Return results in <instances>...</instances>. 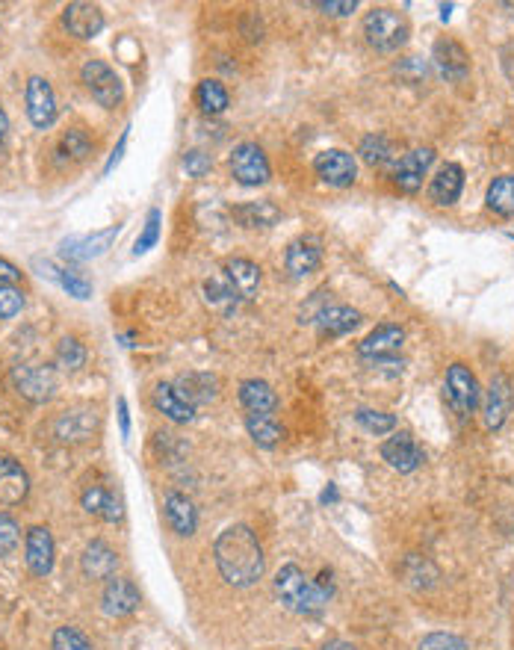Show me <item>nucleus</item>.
<instances>
[{
    "mask_svg": "<svg viewBox=\"0 0 514 650\" xmlns=\"http://www.w3.org/2000/svg\"><path fill=\"white\" fill-rule=\"evenodd\" d=\"M231 216L243 228H269V225H275L281 219V210L272 201H246V204L234 207Z\"/></svg>",
    "mask_w": 514,
    "mask_h": 650,
    "instance_id": "obj_30",
    "label": "nucleus"
},
{
    "mask_svg": "<svg viewBox=\"0 0 514 650\" xmlns=\"http://www.w3.org/2000/svg\"><path fill=\"white\" fill-rule=\"evenodd\" d=\"M63 24L68 27V33L77 36V39H95V36L104 30V12H101V6H95V3L77 0V3H68V6H65Z\"/></svg>",
    "mask_w": 514,
    "mask_h": 650,
    "instance_id": "obj_16",
    "label": "nucleus"
},
{
    "mask_svg": "<svg viewBox=\"0 0 514 650\" xmlns=\"http://www.w3.org/2000/svg\"><path fill=\"white\" fill-rule=\"evenodd\" d=\"M30 491V476L15 458H0V503L15 506L27 497Z\"/></svg>",
    "mask_w": 514,
    "mask_h": 650,
    "instance_id": "obj_26",
    "label": "nucleus"
},
{
    "mask_svg": "<svg viewBox=\"0 0 514 650\" xmlns=\"http://www.w3.org/2000/svg\"><path fill=\"white\" fill-rule=\"evenodd\" d=\"M57 364L63 370H80L86 364V349L77 337H63L57 346Z\"/></svg>",
    "mask_w": 514,
    "mask_h": 650,
    "instance_id": "obj_40",
    "label": "nucleus"
},
{
    "mask_svg": "<svg viewBox=\"0 0 514 650\" xmlns=\"http://www.w3.org/2000/svg\"><path fill=\"white\" fill-rule=\"evenodd\" d=\"M101 606L110 618H125L139 609V588L130 583L128 577H113L104 585Z\"/></svg>",
    "mask_w": 514,
    "mask_h": 650,
    "instance_id": "obj_19",
    "label": "nucleus"
},
{
    "mask_svg": "<svg viewBox=\"0 0 514 650\" xmlns=\"http://www.w3.org/2000/svg\"><path fill=\"white\" fill-rule=\"evenodd\" d=\"M364 36H367L370 48H376L382 54H393V51L405 48L411 27H408V18L402 12L379 6V9L367 12V18H364Z\"/></svg>",
    "mask_w": 514,
    "mask_h": 650,
    "instance_id": "obj_3",
    "label": "nucleus"
},
{
    "mask_svg": "<svg viewBox=\"0 0 514 650\" xmlns=\"http://www.w3.org/2000/svg\"><path fill=\"white\" fill-rule=\"evenodd\" d=\"M240 402L249 414H272L278 408V393L263 379H246L240 385Z\"/></svg>",
    "mask_w": 514,
    "mask_h": 650,
    "instance_id": "obj_28",
    "label": "nucleus"
},
{
    "mask_svg": "<svg viewBox=\"0 0 514 650\" xmlns=\"http://www.w3.org/2000/svg\"><path fill=\"white\" fill-rule=\"evenodd\" d=\"M54 556H57V547H54V535L48 526H33L27 529V538H24V559H27V568L36 574V577H48L54 571Z\"/></svg>",
    "mask_w": 514,
    "mask_h": 650,
    "instance_id": "obj_12",
    "label": "nucleus"
},
{
    "mask_svg": "<svg viewBox=\"0 0 514 650\" xmlns=\"http://www.w3.org/2000/svg\"><path fill=\"white\" fill-rule=\"evenodd\" d=\"M125 142H128V130L122 133V139H119V148L113 151V157H110V163H107V169H104V172H113V166H116V163L122 160V151H125Z\"/></svg>",
    "mask_w": 514,
    "mask_h": 650,
    "instance_id": "obj_51",
    "label": "nucleus"
},
{
    "mask_svg": "<svg viewBox=\"0 0 514 650\" xmlns=\"http://www.w3.org/2000/svg\"><path fill=\"white\" fill-rule=\"evenodd\" d=\"M119 231H122L119 225H110V228H104V231H98V234H89V237H71V240H63L60 255H63L65 260H74V263L101 258V255H107L110 246L119 240Z\"/></svg>",
    "mask_w": 514,
    "mask_h": 650,
    "instance_id": "obj_13",
    "label": "nucleus"
},
{
    "mask_svg": "<svg viewBox=\"0 0 514 650\" xmlns=\"http://www.w3.org/2000/svg\"><path fill=\"white\" fill-rule=\"evenodd\" d=\"M382 458L393 470H399V473H414L426 461V453L420 450V444L414 441V435L399 432V435L387 438L385 444H382Z\"/></svg>",
    "mask_w": 514,
    "mask_h": 650,
    "instance_id": "obj_14",
    "label": "nucleus"
},
{
    "mask_svg": "<svg viewBox=\"0 0 514 650\" xmlns=\"http://www.w3.org/2000/svg\"><path fill=\"white\" fill-rule=\"evenodd\" d=\"M54 650H95L77 627H60L54 633Z\"/></svg>",
    "mask_w": 514,
    "mask_h": 650,
    "instance_id": "obj_41",
    "label": "nucleus"
},
{
    "mask_svg": "<svg viewBox=\"0 0 514 650\" xmlns=\"http://www.w3.org/2000/svg\"><path fill=\"white\" fill-rule=\"evenodd\" d=\"M122 497L116 494V491H110L107 494V503H104V509H101V518L107 520V523H116V520H122Z\"/></svg>",
    "mask_w": 514,
    "mask_h": 650,
    "instance_id": "obj_47",
    "label": "nucleus"
},
{
    "mask_svg": "<svg viewBox=\"0 0 514 650\" xmlns=\"http://www.w3.org/2000/svg\"><path fill=\"white\" fill-rule=\"evenodd\" d=\"M461 190H464V169L458 163H444L429 181V198L441 207L455 204L461 198Z\"/></svg>",
    "mask_w": 514,
    "mask_h": 650,
    "instance_id": "obj_25",
    "label": "nucleus"
},
{
    "mask_svg": "<svg viewBox=\"0 0 514 650\" xmlns=\"http://www.w3.org/2000/svg\"><path fill=\"white\" fill-rule=\"evenodd\" d=\"M24 308V293L18 287H0V320H12Z\"/></svg>",
    "mask_w": 514,
    "mask_h": 650,
    "instance_id": "obj_43",
    "label": "nucleus"
},
{
    "mask_svg": "<svg viewBox=\"0 0 514 650\" xmlns=\"http://www.w3.org/2000/svg\"><path fill=\"white\" fill-rule=\"evenodd\" d=\"M314 172H317V178H320L322 184L337 187V190H346V187H352L355 178H358V163H355V157H352L349 151L328 148V151L317 154Z\"/></svg>",
    "mask_w": 514,
    "mask_h": 650,
    "instance_id": "obj_7",
    "label": "nucleus"
},
{
    "mask_svg": "<svg viewBox=\"0 0 514 650\" xmlns=\"http://www.w3.org/2000/svg\"><path fill=\"white\" fill-rule=\"evenodd\" d=\"M402 343H405V331L399 328V325H379V328H373L361 343H358V355L361 358H367V361H373V358H393L399 349H402Z\"/></svg>",
    "mask_w": 514,
    "mask_h": 650,
    "instance_id": "obj_18",
    "label": "nucleus"
},
{
    "mask_svg": "<svg viewBox=\"0 0 514 650\" xmlns=\"http://www.w3.org/2000/svg\"><path fill=\"white\" fill-rule=\"evenodd\" d=\"M107 494H110V488H104V485L86 488V491H83V509H86L89 515H98V518H101V509H104V503H107Z\"/></svg>",
    "mask_w": 514,
    "mask_h": 650,
    "instance_id": "obj_45",
    "label": "nucleus"
},
{
    "mask_svg": "<svg viewBox=\"0 0 514 650\" xmlns=\"http://www.w3.org/2000/svg\"><path fill=\"white\" fill-rule=\"evenodd\" d=\"M6 130H9V119H6V113H3V107H0V142L6 139Z\"/></svg>",
    "mask_w": 514,
    "mask_h": 650,
    "instance_id": "obj_53",
    "label": "nucleus"
},
{
    "mask_svg": "<svg viewBox=\"0 0 514 650\" xmlns=\"http://www.w3.org/2000/svg\"><path fill=\"white\" fill-rule=\"evenodd\" d=\"M184 169H187V175L201 178V175H207V172H210V157H207V154H201V151H190V154L184 157Z\"/></svg>",
    "mask_w": 514,
    "mask_h": 650,
    "instance_id": "obj_46",
    "label": "nucleus"
},
{
    "mask_svg": "<svg viewBox=\"0 0 514 650\" xmlns=\"http://www.w3.org/2000/svg\"><path fill=\"white\" fill-rule=\"evenodd\" d=\"M222 275H225V281L234 287V293H237L243 302H249V299H255L257 296V287H260V266H257V263H252V260L246 258L228 260V263L222 266Z\"/></svg>",
    "mask_w": 514,
    "mask_h": 650,
    "instance_id": "obj_24",
    "label": "nucleus"
},
{
    "mask_svg": "<svg viewBox=\"0 0 514 650\" xmlns=\"http://www.w3.org/2000/svg\"><path fill=\"white\" fill-rule=\"evenodd\" d=\"M284 263H287V272L293 278H305L311 272H317L322 263V249L320 240L317 237H299L287 246V255H284Z\"/></svg>",
    "mask_w": 514,
    "mask_h": 650,
    "instance_id": "obj_20",
    "label": "nucleus"
},
{
    "mask_svg": "<svg viewBox=\"0 0 514 650\" xmlns=\"http://www.w3.org/2000/svg\"><path fill=\"white\" fill-rule=\"evenodd\" d=\"M195 101L204 113L210 116H219L228 110V89L219 83V80H201L198 89H195Z\"/></svg>",
    "mask_w": 514,
    "mask_h": 650,
    "instance_id": "obj_36",
    "label": "nucleus"
},
{
    "mask_svg": "<svg viewBox=\"0 0 514 650\" xmlns=\"http://www.w3.org/2000/svg\"><path fill=\"white\" fill-rule=\"evenodd\" d=\"M485 201H488V210H494L497 216H514V175L494 178Z\"/></svg>",
    "mask_w": 514,
    "mask_h": 650,
    "instance_id": "obj_35",
    "label": "nucleus"
},
{
    "mask_svg": "<svg viewBox=\"0 0 514 650\" xmlns=\"http://www.w3.org/2000/svg\"><path fill=\"white\" fill-rule=\"evenodd\" d=\"M154 408L172 423H193L195 420V405H190L187 396L169 382H160L154 388Z\"/></svg>",
    "mask_w": 514,
    "mask_h": 650,
    "instance_id": "obj_22",
    "label": "nucleus"
},
{
    "mask_svg": "<svg viewBox=\"0 0 514 650\" xmlns=\"http://www.w3.org/2000/svg\"><path fill=\"white\" fill-rule=\"evenodd\" d=\"M246 429H249L252 441H255L257 447H263V450L278 447L281 438H284V429L275 423L272 414H246Z\"/></svg>",
    "mask_w": 514,
    "mask_h": 650,
    "instance_id": "obj_32",
    "label": "nucleus"
},
{
    "mask_svg": "<svg viewBox=\"0 0 514 650\" xmlns=\"http://www.w3.org/2000/svg\"><path fill=\"white\" fill-rule=\"evenodd\" d=\"M160 222H163V213L154 207V210H148V219H145V228H142V234L136 237V243H133V255L139 258V255H145L148 249H154L157 246V240H160Z\"/></svg>",
    "mask_w": 514,
    "mask_h": 650,
    "instance_id": "obj_39",
    "label": "nucleus"
},
{
    "mask_svg": "<svg viewBox=\"0 0 514 650\" xmlns=\"http://www.w3.org/2000/svg\"><path fill=\"white\" fill-rule=\"evenodd\" d=\"M213 559H216L222 580L234 588L255 585L266 571L263 547L252 532V526H246V523H234V526L219 532V538L213 544Z\"/></svg>",
    "mask_w": 514,
    "mask_h": 650,
    "instance_id": "obj_1",
    "label": "nucleus"
},
{
    "mask_svg": "<svg viewBox=\"0 0 514 650\" xmlns=\"http://www.w3.org/2000/svg\"><path fill=\"white\" fill-rule=\"evenodd\" d=\"M36 266H39V269H48L45 275L54 278L63 290H68V296H74V299H89V296H92L89 278H83L77 269H57V266H51V263H36Z\"/></svg>",
    "mask_w": 514,
    "mask_h": 650,
    "instance_id": "obj_34",
    "label": "nucleus"
},
{
    "mask_svg": "<svg viewBox=\"0 0 514 650\" xmlns=\"http://www.w3.org/2000/svg\"><path fill=\"white\" fill-rule=\"evenodd\" d=\"M119 423H122V438L130 435V417H128V402L119 399Z\"/></svg>",
    "mask_w": 514,
    "mask_h": 650,
    "instance_id": "obj_50",
    "label": "nucleus"
},
{
    "mask_svg": "<svg viewBox=\"0 0 514 650\" xmlns=\"http://www.w3.org/2000/svg\"><path fill=\"white\" fill-rule=\"evenodd\" d=\"M12 385L18 388L21 396H27L30 402H48L57 393V376L51 367H36V364H24L12 370Z\"/></svg>",
    "mask_w": 514,
    "mask_h": 650,
    "instance_id": "obj_11",
    "label": "nucleus"
},
{
    "mask_svg": "<svg viewBox=\"0 0 514 650\" xmlns=\"http://www.w3.org/2000/svg\"><path fill=\"white\" fill-rule=\"evenodd\" d=\"M331 500H337V491H334V488H328V491L322 494V503H331Z\"/></svg>",
    "mask_w": 514,
    "mask_h": 650,
    "instance_id": "obj_54",
    "label": "nucleus"
},
{
    "mask_svg": "<svg viewBox=\"0 0 514 650\" xmlns=\"http://www.w3.org/2000/svg\"><path fill=\"white\" fill-rule=\"evenodd\" d=\"M358 154H361V160H364L367 166H373V169H385L387 163L396 160V145L387 139L385 133H373V136H367V139L361 142Z\"/></svg>",
    "mask_w": 514,
    "mask_h": 650,
    "instance_id": "obj_33",
    "label": "nucleus"
},
{
    "mask_svg": "<svg viewBox=\"0 0 514 650\" xmlns=\"http://www.w3.org/2000/svg\"><path fill=\"white\" fill-rule=\"evenodd\" d=\"M21 278V272L12 266V263H6V260H0V287H15V281Z\"/></svg>",
    "mask_w": 514,
    "mask_h": 650,
    "instance_id": "obj_48",
    "label": "nucleus"
},
{
    "mask_svg": "<svg viewBox=\"0 0 514 650\" xmlns=\"http://www.w3.org/2000/svg\"><path fill=\"white\" fill-rule=\"evenodd\" d=\"M80 80L89 89V95L101 107H107V110H116L125 101V86H122L119 74L107 63H101V60H89V63L83 65L80 68Z\"/></svg>",
    "mask_w": 514,
    "mask_h": 650,
    "instance_id": "obj_4",
    "label": "nucleus"
},
{
    "mask_svg": "<svg viewBox=\"0 0 514 650\" xmlns=\"http://www.w3.org/2000/svg\"><path fill=\"white\" fill-rule=\"evenodd\" d=\"M231 175L243 187H260L269 181V160L257 142H240L231 154Z\"/></svg>",
    "mask_w": 514,
    "mask_h": 650,
    "instance_id": "obj_8",
    "label": "nucleus"
},
{
    "mask_svg": "<svg viewBox=\"0 0 514 650\" xmlns=\"http://www.w3.org/2000/svg\"><path fill=\"white\" fill-rule=\"evenodd\" d=\"M322 650H358L355 645H349V642H328Z\"/></svg>",
    "mask_w": 514,
    "mask_h": 650,
    "instance_id": "obj_52",
    "label": "nucleus"
},
{
    "mask_svg": "<svg viewBox=\"0 0 514 650\" xmlns=\"http://www.w3.org/2000/svg\"><path fill=\"white\" fill-rule=\"evenodd\" d=\"M444 396L450 402V408L458 417H470L482 399V390L476 376L470 373L467 364H452L447 370V382H444Z\"/></svg>",
    "mask_w": 514,
    "mask_h": 650,
    "instance_id": "obj_5",
    "label": "nucleus"
},
{
    "mask_svg": "<svg viewBox=\"0 0 514 650\" xmlns=\"http://www.w3.org/2000/svg\"><path fill=\"white\" fill-rule=\"evenodd\" d=\"M355 420H358V426H361L364 432H370V435H376V438L390 435V432L396 429V417L387 414V411H376V408H361V411L355 414Z\"/></svg>",
    "mask_w": 514,
    "mask_h": 650,
    "instance_id": "obj_37",
    "label": "nucleus"
},
{
    "mask_svg": "<svg viewBox=\"0 0 514 650\" xmlns=\"http://www.w3.org/2000/svg\"><path fill=\"white\" fill-rule=\"evenodd\" d=\"M204 302L213 308V311H219V314H234L237 311V305L243 302L237 293H234V287L225 281V275L222 278H210V281H204Z\"/></svg>",
    "mask_w": 514,
    "mask_h": 650,
    "instance_id": "obj_31",
    "label": "nucleus"
},
{
    "mask_svg": "<svg viewBox=\"0 0 514 650\" xmlns=\"http://www.w3.org/2000/svg\"><path fill=\"white\" fill-rule=\"evenodd\" d=\"M24 101H27V116H30L33 128L45 130L57 122V98H54V89H51V83L45 77H30L27 80Z\"/></svg>",
    "mask_w": 514,
    "mask_h": 650,
    "instance_id": "obj_10",
    "label": "nucleus"
},
{
    "mask_svg": "<svg viewBox=\"0 0 514 650\" xmlns=\"http://www.w3.org/2000/svg\"><path fill=\"white\" fill-rule=\"evenodd\" d=\"M163 512H166V523H169V529H172L175 535H184V538L193 535L195 526H198V512H195V503L187 494L169 491Z\"/></svg>",
    "mask_w": 514,
    "mask_h": 650,
    "instance_id": "obj_23",
    "label": "nucleus"
},
{
    "mask_svg": "<svg viewBox=\"0 0 514 650\" xmlns=\"http://www.w3.org/2000/svg\"><path fill=\"white\" fill-rule=\"evenodd\" d=\"M450 12H452V6L450 3H444V6H441V21H450Z\"/></svg>",
    "mask_w": 514,
    "mask_h": 650,
    "instance_id": "obj_55",
    "label": "nucleus"
},
{
    "mask_svg": "<svg viewBox=\"0 0 514 650\" xmlns=\"http://www.w3.org/2000/svg\"><path fill=\"white\" fill-rule=\"evenodd\" d=\"M95 429H98V414L89 411V408L65 411V414H60L57 426H54L57 438L65 441V444H83V441H89L95 435Z\"/></svg>",
    "mask_w": 514,
    "mask_h": 650,
    "instance_id": "obj_21",
    "label": "nucleus"
},
{
    "mask_svg": "<svg viewBox=\"0 0 514 650\" xmlns=\"http://www.w3.org/2000/svg\"><path fill=\"white\" fill-rule=\"evenodd\" d=\"M432 60H435L438 74L444 80H450V83H461L470 74V54L455 39H438L435 51H432Z\"/></svg>",
    "mask_w": 514,
    "mask_h": 650,
    "instance_id": "obj_15",
    "label": "nucleus"
},
{
    "mask_svg": "<svg viewBox=\"0 0 514 650\" xmlns=\"http://www.w3.org/2000/svg\"><path fill=\"white\" fill-rule=\"evenodd\" d=\"M514 405V388L509 382V376L497 373L491 379V385L485 390V399H482V423L488 432H500L509 420Z\"/></svg>",
    "mask_w": 514,
    "mask_h": 650,
    "instance_id": "obj_6",
    "label": "nucleus"
},
{
    "mask_svg": "<svg viewBox=\"0 0 514 650\" xmlns=\"http://www.w3.org/2000/svg\"><path fill=\"white\" fill-rule=\"evenodd\" d=\"M175 388L181 390V393L187 396V402L195 405V408L219 396V382H216V376H210V373H184V376L175 382Z\"/></svg>",
    "mask_w": 514,
    "mask_h": 650,
    "instance_id": "obj_29",
    "label": "nucleus"
},
{
    "mask_svg": "<svg viewBox=\"0 0 514 650\" xmlns=\"http://www.w3.org/2000/svg\"><path fill=\"white\" fill-rule=\"evenodd\" d=\"M317 328L322 337H343L349 331H355L361 325V311L346 308V305H328L317 314Z\"/></svg>",
    "mask_w": 514,
    "mask_h": 650,
    "instance_id": "obj_27",
    "label": "nucleus"
},
{
    "mask_svg": "<svg viewBox=\"0 0 514 650\" xmlns=\"http://www.w3.org/2000/svg\"><path fill=\"white\" fill-rule=\"evenodd\" d=\"M355 0H343V3H320V9H325V12H331V15H349V12H355Z\"/></svg>",
    "mask_w": 514,
    "mask_h": 650,
    "instance_id": "obj_49",
    "label": "nucleus"
},
{
    "mask_svg": "<svg viewBox=\"0 0 514 650\" xmlns=\"http://www.w3.org/2000/svg\"><path fill=\"white\" fill-rule=\"evenodd\" d=\"M18 541H21V529H18L15 518L0 512V556H9L18 547Z\"/></svg>",
    "mask_w": 514,
    "mask_h": 650,
    "instance_id": "obj_42",
    "label": "nucleus"
},
{
    "mask_svg": "<svg viewBox=\"0 0 514 650\" xmlns=\"http://www.w3.org/2000/svg\"><path fill=\"white\" fill-rule=\"evenodd\" d=\"M417 650H467V645L455 633H429Z\"/></svg>",
    "mask_w": 514,
    "mask_h": 650,
    "instance_id": "obj_44",
    "label": "nucleus"
},
{
    "mask_svg": "<svg viewBox=\"0 0 514 650\" xmlns=\"http://www.w3.org/2000/svg\"><path fill=\"white\" fill-rule=\"evenodd\" d=\"M116 568H119V556H116V550L107 541L95 538V541L86 544V550L80 556V571L89 580H113Z\"/></svg>",
    "mask_w": 514,
    "mask_h": 650,
    "instance_id": "obj_17",
    "label": "nucleus"
},
{
    "mask_svg": "<svg viewBox=\"0 0 514 650\" xmlns=\"http://www.w3.org/2000/svg\"><path fill=\"white\" fill-rule=\"evenodd\" d=\"M432 163H435V151H432V148H414V151L402 154V157L396 160V166H393V184H396L402 193H420L423 178L429 175Z\"/></svg>",
    "mask_w": 514,
    "mask_h": 650,
    "instance_id": "obj_9",
    "label": "nucleus"
},
{
    "mask_svg": "<svg viewBox=\"0 0 514 650\" xmlns=\"http://www.w3.org/2000/svg\"><path fill=\"white\" fill-rule=\"evenodd\" d=\"M275 594L296 615H320L322 609L328 606L331 585L308 580L299 565H284L275 574Z\"/></svg>",
    "mask_w": 514,
    "mask_h": 650,
    "instance_id": "obj_2",
    "label": "nucleus"
},
{
    "mask_svg": "<svg viewBox=\"0 0 514 650\" xmlns=\"http://www.w3.org/2000/svg\"><path fill=\"white\" fill-rule=\"evenodd\" d=\"M92 148H95L92 136L80 128H71L60 139V151H63L65 157H71V160H86L92 154Z\"/></svg>",
    "mask_w": 514,
    "mask_h": 650,
    "instance_id": "obj_38",
    "label": "nucleus"
}]
</instances>
